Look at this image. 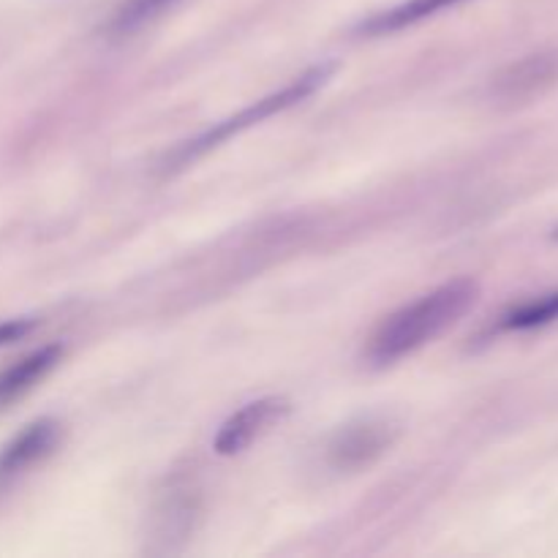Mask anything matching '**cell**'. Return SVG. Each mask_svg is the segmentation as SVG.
I'll use <instances>...</instances> for the list:
<instances>
[{
	"label": "cell",
	"mask_w": 558,
	"mask_h": 558,
	"mask_svg": "<svg viewBox=\"0 0 558 558\" xmlns=\"http://www.w3.org/2000/svg\"><path fill=\"white\" fill-rule=\"evenodd\" d=\"M558 319V292L543 294V298L526 300V303L512 305L510 311L496 319L494 332H526L537 327L550 325Z\"/></svg>",
	"instance_id": "8fae6325"
},
{
	"label": "cell",
	"mask_w": 558,
	"mask_h": 558,
	"mask_svg": "<svg viewBox=\"0 0 558 558\" xmlns=\"http://www.w3.org/2000/svg\"><path fill=\"white\" fill-rule=\"evenodd\" d=\"M554 240H558V227L554 229Z\"/></svg>",
	"instance_id": "4fadbf2b"
},
{
	"label": "cell",
	"mask_w": 558,
	"mask_h": 558,
	"mask_svg": "<svg viewBox=\"0 0 558 558\" xmlns=\"http://www.w3.org/2000/svg\"><path fill=\"white\" fill-rule=\"evenodd\" d=\"M178 3L180 0H123L104 25V33H107V38L123 41V38H131L150 27Z\"/></svg>",
	"instance_id": "30bf717a"
},
{
	"label": "cell",
	"mask_w": 558,
	"mask_h": 558,
	"mask_svg": "<svg viewBox=\"0 0 558 558\" xmlns=\"http://www.w3.org/2000/svg\"><path fill=\"white\" fill-rule=\"evenodd\" d=\"M289 401L281 396H267L259 401L245 403L243 409L232 414L227 423L218 428L216 441H213V450L218 456H240L243 450H248L256 439L267 434L276 423H281L289 414Z\"/></svg>",
	"instance_id": "8992f818"
},
{
	"label": "cell",
	"mask_w": 558,
	"mask_h": 558,
	"mask_svg": "<svg viewBox=\"0 0 558 558\" xmlns=\"http://www.w3.org/2000/svg\"><path fill=\"white\" fill-rule=\"evenodd\" d=\"M477 292L480 289L472 278H456L398 308L371 336L368 349H365L368 363L385 368L423 349L425 343L436 341L472 308Z\"/></svg>",
	"instance_id": "6da1fadb"
},
{
	"label": "cell",
	"mask_w": 558,
	"mask_h": 558,
	"mask_svg": "<svg viewBox=\"0 0 558 558\" xmlns=\"http://www.w3.org/2000/svg\"><path fill=\"white\" fill-rule=\"evenodd\" d=\"M332 74H336V63L311 65V69H305L300 76L289 80L281 90H276V93H270V96L259 98V101L248 104V107H243L238 114H232V118L221 120V123H216L213 129L202 131V134L194 136V140H189V142H183V145L174 147V150L167 156V161H163V169H167V172H178V169L194 163L196 158L207 156L210 150L221 147L223 142H229L232 136H240L243 131L265 123V120H270L272 114H281V112H287V109L298 107V104H303L305 98L314 96L319 87H325L327 82L332 80Z\"/></svg>",
	"instance_id": "7a4b0ae2"
},
{
	"label": "cell",
	"mask_w": 558,
	"mask_h": 558,
	"mask_svg": "<svg viewBox=\"0 0 558 558\" xmlns=\"http://www.w3.org/2000/svg\"><path fill=\"white\" fill-rule=\"evenodd\" d=\"M398 439V425L385 417H365L343 425L330 436L325 461L332 472L354 474L379 461Z\"/></svg>",
	"instance_id": "3957f363"
},
{
	"label": "cell",
	"mask_w": 558,
	"mask_h": 558,
	"mask_svg": "<svg viewBox=\"0 0 558 558\" xmlns=\"http://www.w3.org/2000/svg\"><path fill=\"white\" fill-rule=\"evenodd\" d=\"M558 85V47L523 54L490 80V98L505 107H518L545 96Z\"/></svg>",
	"instance_id": "277c9868"
},
{
	"label": "cell",
	"mask_w": 558,
	"mask_h": 558,
	"mask_svg": "<svg viewBox=\"0 0 558 558\" xmlns=\"http://www.w3.org/2000/svg\"><path fill=\"white\" fill-rule=\"evenodd\" d=\"M63 352L65 349L60 343H49V347L36 349V352L25 354L16 363H11L9 368L0 371V412L14 407L31 390H36L58 368V363L63 360Z\"/></svg>",
	"instance_id": "52a82bcc"
},
{
	"label": "cell",
	"mask_w": 558,
	"mask_h": 558,
	"mask_svg": "<svg viewBox=\"0 0 558 558\" xmlns=\"http://www.w3.org/2000/svg\"><path fill=\"white\" fill-rule=\"evenodd\" d=\"M36 327V322L31 319H14V322H3L0 325V347H5V343H14L20 341V338H25L27 332Z\"/></svg>",
	"instance_id": "7c38bea8"
},
{
	"label": "cell",
	"mask_w": 558,
	"mask_h": 558,
	"mask_svg": "<svg viewBox=\"0 0 558 558\" xmlns=\"http://www.w3.org/2000/svg\"><path fill=\"white\" fill-rule=\"evenodd\" d=\"M199 515V499L196 490L178 488L174 485L161 505L156 507V539H161L163 548L172 550L174 539H185L194 532V521Z\"/></svg>",
	"instance_id": "ba28073f"
},
{
	"label": "cell",
	"mask_w": 558,
	"mask_h": 558,
	"mask_svg": "<svg viewBox=\"0 0 558 558\" xmlns=\"http://www.w3.org/2000/svg\"><path fill=\"white\" fill-rule=\"evenodd\" d=\"M60 436H63V428L52 417L36 420V423L25 425L16 436H11L0 447V494L11 490L33 469L41 466L58 450Z\"/></svg>",
	"instance_id": "5b68a950"
},
{
	"label": "cell",
	"mask_w": 558,
	"mask_h": 558,
	"mask_svg": "<svg viewBox=\"0 0 558 558\" xmlns=\"http://www.w3.org/2000/svg\"><path fill=\"white\" fill-rule=\"evenodd\" d=\"M463 3V0H407V3L396 5V9L379 11V14L368 16V20L360 22L357 33L360 36H387V33H398L403 27H412L417 22L428 20V16L439 14V11L450 9V5Z\"/></svg>",
	"instance_id": "9c48e42d"
}]
</instances>
